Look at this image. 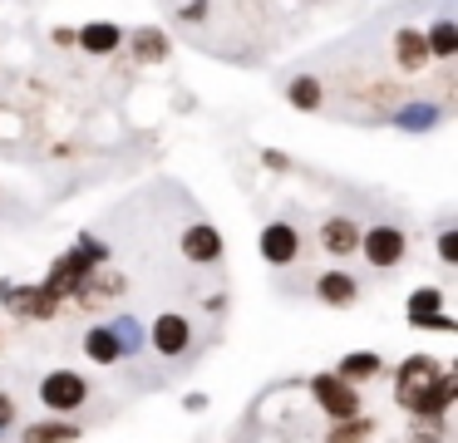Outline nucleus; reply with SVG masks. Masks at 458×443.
Wrapping results in <instances>:
<instances>
[{"label": "nucleus", "instance_id": "4", "mask_svg": "<svg viewBox=\"0 0 458 443\" xmlns=\"http://www.w3.org/2000/svg\"><path fill=\"white\" fill-rule=\"evenodd\" d=\"M310 399H316V409L326 413V419H345V413H360V384L340 379L335 370H320L310 374Z\"/></svg>", "mask_w": 458, "mask_h": 443}, {"label": "nucleus", "instance_id": "15", "mask_svg": "<svg viewBox=\"0 0 458 443\" xmlns=\"http://www.w3.org/2000/svg\"><path fill=\"white\" fill-rule=\"evenodd\" d=\"M320 246H326V256L345 261L360 246V222L355 217H326V222H320Z\"/></svg>", "mask_w": 458, "mask_h": 443}, {"label": "nucleus", "instance_id": "25", "mask_svg": "<svg viewBox=\"0 0 458 443\" xmlns=\"http://www.w3.org/2000/svg\"><path fill=\"white\" fill-rule=\"evenodd\" d=\"M434 246H438V261L444 266H458V226H444Z\"/></svg>", "mask_w": 458, "mask_h": 443}, {"label": "nucleus", "instance_id": "8", "mask_svg": "<svg viewBox=\"0 0 458 443\" xmlns=\"http://www.w3.org/2000/svg\"><path fill=\"white\" fill-rule=\"evenodd\" d=\"M257 251L267 266H276V271H286V266L301 261V232L296 222H267L257 236Z\"/></svg>", "mask_w": 458, "mask_h": 443}, {"label": "nucleus", "instance_id": "17", "mask_svg": "<svg viewBox=\"0 0 458 443\" xmlns=\"http://www.w3.org/2000/svg\"><path fill=\"white\" fill-rule=\"evenodd\" d=\"M444 364L434 360V354H409V360L394 364V404H404L409 389H419V384L428 379V374H438Z\"/></svg>", "mask_w": 458, "mask_h": 443}, {"label": "nucleus", "instance_id": "13", "mask_svg": "<svg viewBox=\"0 0 458 443\" xmlns=\"http://www.w3.org/2000/svg\"><path fill=\"white\" fill-rule=\"evenodd\" d=\"M129 55H133V64H168V55H173L168 30L163 25H139L129 35Z\"/></svg>", "mask_w": 458, "mask_h": 443}, {"label": "nucleus", "instance_id": "5", "mask_svg": "<svg viewBox=\"0 0 458 443\" xmlns=\"http://www.w3.org/2000/svg\"><path fill=\"white\" fill-rule=\"evenodd\" d=\"M40 404L50 413H74L89 404V379L80 370H50L40 379Z\"/></svg>", "mask_w": 458, "mask_h": 443}, {"label": "nucleus", "instance_id": "30", "mask_svg": "<svg viewBox=\"0 0 458 443\" xmlns=\"http://www.w3.org/2000/svg\"><path fill=\"white\" fill-rule=\"evenodd\" d=\"M182 409H188V413H202V409H208V394H198V389H192L188 399H182Z\"/></svg>", "mask_w": 458, "mask_h": 443}, {"label": "nucleus", "instance_id": "26", "mask_svg": "<svg viewBox=\"0 0 458 443\" xmlns=\"http://www.w3.org/2000/svg\"><path fill=\"white\" fill-rule=\"evenodd\" d=\"M261 167H267V173H291L296 163H291V158L281 153V148H261Z\"/></svg>", "mask_w": 458, "mask_h": 443}, {"label": "nucleus", "instance_id": "18", "mask_svg": "<svg viewBox=\"0 0 458 443\" xmlns=\"http://www.w3.org/2000/svg\"><path fill=\"white\" fill-rule=\"evenodd\" d=\"M340 379H350V384H365V379H385V360H379L375 350H350L345 360H340Z\"/></svg>", "mask_w": 458, "mask_h": 443}, {"label": "nucleus", "instance_id": "22", "mask_svg": "<svg viewBox=\"0 0 458 443\" xmlns=\"http://www.w3.org/2000/svg\"><path fill=\"white\" fill-rule=\"evenodd\" d=\"M375 433H379L375 419H365V413H345V419H330L326 439L330 443H365V439H375Z\"/></svg>", "mask_w": 458, "mask_h": 443}, {"label": "nucleus", "instance_id": "7", "mask_svg": "<svg viewBox=\"0 0 458 443\" xmlns=\"http://www.w3.org/2000/svg\"><path fill=\"white\" fill-rule=\"evenodd\" d=\"M148 345L163 354V360H182V354L192 350V320H188V315H178V311L153 315V325H148Z\"/></svg>", "mask_w": 458, "mask_h": 443}, {"label": "nucleus", "instance_id": "19", "mask_svg": "<svg viewBox=\"0 0 458 443\" xmlns=\"http://www.w3.org/2000/svg\"><path fill=\"white\" fill-rule=\"evenodd\" d=\"M21 439H25V443H74V439H84V429L60 413V419H45V423H25Z\"/></svg>", "mask_w": 458, "mask_h": 443}, {"label": "nucleus", "instance_id": "31", "mask_svg": "<svg viewBox=\"0 0 458 443\" xmlns=\"http://www.w3.org/2000/svg\"><path fill=\"white\" fill-rule=\"evenodd\" d=\"M202 305H208V311H212V315H217V311H222V305H227V295H222V291H212V295H208V301H202Z\"/></svg>", "mask_w": 458, "mask_h": 443}, {"label": "nucleus", "instance_id": "20", "mask_svg": "<svg viewBox=\"0 0 458 443\" xmlns=\"http://www.w3.org/2000/svg\"><path fill=\"white\" fill-rule=\"evenodd\" d=\"M84 354H89L94 364H104V370L123 360V350H119V340H114L109 325H89V330H84Z\"/></svg>", "mask_w": 458, "mask_h": 443}, {"label": "nucleus", "instance_id": "29", "mask_svg": "<svg viewBox=\"0 0 458 443\" xmlns=\"http://www.w3.org/2000/svg\"><path fill=\"white\" fill-rule=\"evenodd\" d=\"M50 39H55L60 49H70V45H74V30H70V25H55V30H50Z\"/></svg>", "mask_w": 458, "mask_h": 443}, {"label": "nucleus", "instance_id": "23", "mask_svg": "<svg viewBox=\"0 0 458 443\" xmlns=\"http://www.w3.org/2000/svg\"><path fill=\"white\" fill-rule=\"evenodd\" d=\"M424 39H428V55H434V64H438V59H454L458 55V25H454V20H434V25H428L424 30Z\"/></svg>", "mask_w": 458, "mask_h": 443}, {"label": "nucleus", "instance_id": "11", "mask_svg": "<svg viewBox=\"0 0 458 443\" xmlns=\"http://www.w3.org/2000/svg\"><path fill=\"white\" fill-rule=\"evenodd\" d=\"M428 64H434V55H428L424 30L399 25V30H394V69H399V74H424Z\"/></svg>", "mask_w": 458, "mask_h": 443}, {"label": "nucleus", "instance_id": "1", "mask_svg": "<svg viewBox=\"0 0 458 443\" xmlns=\"http://www.w3.org/2000/svg\"><path fill=\"white\" fill-rule=\"evenodd\" d=\"M454 399H458V374L454 370H438V374H428L419 389H409L399 409H404L409 419H448Z\"/></svg>", "mask_w": 458, "mask_h": 443}, {"label": "nucleus", "instance_id": "10", "mask_svg": "<svg viewBox=\"0 0 458 443\" xmlns=\"http://www.w3.org/2000/svg\"><path fill=\"white\" fill-rule=\"evenodd\" d=\"M94 266H99V261H94V256L84 251V246H70V251L55 256V266H50V276H45V285H50V291L60 295V301H70V291L94 271Z\"/></svg>", "mask_w": 458, "mask_h": 443}, {"label": "nucleus", "instance_id": "12", "mask_svg": "<svg viewBox=\"0 0 458 443\" xmlns=\"http://www.w3.org/2000/svg\"><path fill=\"white\" fill-rule=\"evenodd\" d=\"M316 301L330 305V311H350L360 301V281L350 271H340V266H330V271L316 276Z\"/></svg>", "mask_w": 458, "mask_h": 443}, {"label": "nucleus", "instance_id": "3", "mask_svg": "<svg viewBox=\"0 0 458 443\" xmlns=\"http://www.w3.org/2000/svg\"><path fill=\"white\" fill-rule=\"evenodd\" d=\"M0 301H5V311L21 315V320H55V315L64 311V301L50 291V285H21V281H0Z\"/></svg>", "mask_w": 458, "mask_h": 443}, {"label": "nucleus", "instance_id": "24", "mask_svg": "<svg viewBox=\"0 0 458 443\" xmlns=\"http://www.w3.org/2000/svg\"><path fill=\"white\" fill-rule=\"evenodd\" d=\"M109 330H114V340H119L123 354H143V345H148V335H143V325L133 320V315H114Z\"/></svg>", "mask_w": 458, "mask_h": 443}, {"label": "nucleus", "instance_id": "32", "mask_svg": "<svg viewBox=\"0 0 458 443\" xmlns=\"http://www.w3.org/2000/svg\"><path fill=\"white\" fill-rule=\"evenodd\" d=\"M0 340H5V335H0Z\"/></svg>", "mask_w": 458, "mask_h": 443}, {"label": "nucleus", "instance_id": "2", "mask_svg": "<svg viewBox=\"0 0 458 443\" xmlns=\"http://www.w3.org/2000/svg\"><path fill=\"white\" fill-rule=\"evenodd\" d=\"M355 251H365V261L375 266V271H394L409 256V236H404V226H394V222H369V226H360Z\"/></svg>", "mask_w": 458, "mask_h": 443}, {"label": "nucleus", "instance_id": "27", "mask_svg": "<svg viewBox=\"0 0 458 443\" xmlns=\"http://www.w3.org/2000/svg\"><path fill=\"white\" fill-rule=\"evenodd\" d=\"M15 419H21V413H15V399H11V394H0V439L15 429Z\"/></svg>", "mask_w": 458, "mask_h": 443}, {"label": "nucleus", "instance_id": "16", "mask_svg": "<svg viewBox=\"0 0 458 443\" xmlns=\"http://www.w3.org/2000/svg\"><path fill=\"white\" fill-rule=\"evenodd\" d=\"M444 124V104H434V98H414V104L394 108V128L399 133H428V128Z\"/></svg>", "mask_w": 458, "mask_h": 443}, {"label": "nucleus", "instance_id": "21", "mask_svg": "<svg viewBox=\"0 0 458 443\" xmlns=\"http://www.w3.org/2000/svg\"><path fill=\"white\" fill-rule=\"evenodd\" d=\"M286 104L296 108V114H316L320 104H326V89H320L316 74H296L286 84Z\"/></svg>", "mask_w": 458, "mask_h": 443}, {"label": "nucleus", "instance_id": "14", "mask_svg": "<svg viewBox=\"0 0 458 443\" xmlns=\"http://www.w3.org/2000/svg\"><path fill=\"white\" fill-rule=\"evenodd\" d=\"M74 45L94 59H109L114 49L123 45V25H114V20H89V25L74 30Z\"/></svg>", "mask_w": 458, "mask_h": 443}, {"label": "nucleus", "instance_id": "9", "mask_svg": "<svg viewBox=\"0 0 458 443\" xmlns=\"http://www.w3.org/2000/svg\"><path fill=\"white\" fill-rule=\"evenodd\" d=\"M178 251H182V261H192V266H217L222 256H227V242H222V232L212 222H192V226H182Z\"/></svg>", "mask_w": 458, "mask_h": 443}, {"label": "nucleus", "instance_id": "6", "mask_svg": "<svg viewBox=\"0 0 458 443\" xmlns=\"http://www.w3.org/2000/svg\"><path fill=\"white\" fill-rule=\"evenodd\" d=\"M404 320L414 325V330H438V335L458 330L454 315H444V291H438V285H414V291H409Z\"/></svg>", "mask_w": 458, "mask_h": 443}, {"label": "nucleus", "instance_id": "28", "mask_svg": "<svg viewBox=\"0 0 458 443\" xmlns=\"http://www.w3.org/2000/svg\"><path fill=\"white\" fill-rule=\"evenodd\" d=\"M182 25H198V20H208V0H188V5L178 10Z\"/></svg>", "mask_w": 458, "mask_h": 443}]
</instances>
